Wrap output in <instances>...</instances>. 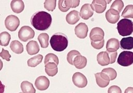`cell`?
<instances>
[{
    "mask_svg": "<svg viewBox=\"0 0 133 93\" xmlns=\"http://www.w3.org/2000/svg\"><path fill=\"white\" fill-rule=\"evenodd\" d=\"M52 18L50 14L44 11L35 12L31 18V25L37 30L48 29L51 24Z\"/></svg>",
    "mask_w": 133,
    "mask_h": 93,
    "instance_id": "1",
    "label": "cell"
},
{
    "mask_svg": "<svg viewBox=\"0 0 133 93\" xmlns=\"http://www.w3.org/2000/svg\"><path fill=\"white\" fill-rule=\"evenodd\" d=\"M50 44L54 50L58 52L63 51L68 47V38L64 33H56L51 36L50 39Z\"/></svg>",
    "mask_w": 133,
    "mask_h": 93,
    "instance_id": "2",
    "label": "cell"
},
{
    "mask_svg": "<svg viewBox=\"0 0 133 93\" xmlns=\"http://www.w3.org/2000/svg\"><path fill=\"white\" fill-rule=\"evenodd\" d=\"M117 29L121 36H129L133 32V22L128 19H122L118 22Z\"/></svg>",
    "mask_w": 133,
    "mask_h": 93,
    "instance_id": "3",
    "label": "cell"
},
{
    "mask_svg": "<svg viewBox=\"0 0 133 93\" xmlns=\"http://www.w3.org/2000/svg\"><path fill=\"white\" fill-rule=\"evenodd\" d=\"M117 63L123 66H128L133 64V52L125 51L122 52L117 59Z\"/></svg>",
    "mask_w": 133,
    "mask_h": 93,
    "instance_id": "4",
    "label": "cell"
},
{
    "mask_svg": "<svg viewBox=\"0 0 133 93\" xmlns=\"http://www.w3.org/2000/svg\"><path fill=\"white\" fill-rule=\"evenodd\" d=\"M35 35V32L32 28L28 26H22L18 32V37L21 41L26 42L29 39H33Z\"/></svg>",
    "mask_w": 133,
    "mask_h": 93,
    "instance_id": "5",
    "label": "cell"
},
{
    "mask_svg": "<svg viewBox=\"0 0 133 93\" xmlns=\"http://www.w3.org/2000/svg\"><path fill=\"white\" fill-rule=\"evenodd\" d=\"M20 24V20L18 17L15 15H10L8 16L5 20L6 28L10 31L17 30Z\"/></svg>",
    "mask_w": 133,
    "mask_h": 93,
    "instance_id": "6",
    "label": "cell"
},
{
    "mask_svg": "<svg viewBox=\"0 0 133 93\" xmlns=\"http://www.w3.org/2000/svg\"><path fill=\"white\" fill-rule=\"evenodd\" d=\"M73 84L78 88H84L87 85V79L85 76L80 72L75 73L72 76Z\"/></svg>",
    "mask_w": 133,
    "mask_h": 93,
    "instance_id": "7",
    "label": "cell"
},
{
    "mask_svg": "<svg viewBox=\"0 0 133 93\" xmlns=\"http://www.w3.org/2000/svg\"><path fill=\"white\" fill-rule=\"evenodd\" d=\"M104 33L103 30L99 27L92 28L90 32L89 37L91 41L99 42L102 40L104 38Z\"/></svg>",
    "mask_w": 133,
    "mask_h": 93,
    "instance_id": "8",
    "label": "cell"
},
{
    "mask_svg": "<svg viewBox=\"0 0 133 93\" xmlns=\"http://www.w3.org/2000/svg\"><path fill=\"white\" fill-rule=\"evenodd\" d=\"M95 76L97 84L100 87L104 88L109 84L110 79L106 74L102 72L97 73L95 74Z\"/></svg>",
    "mask_w": 133,
    "mask_h": 93,
    "instance_id": "9",
    "label": "cell"
},
{
    "mask_svg": "<svg viewBox=\"0 0 133 93\" xmlns=\"http://www.w3.org/2000/svg\"><path fill=\"white\" fill-rule=\"evenodd\" d=\"M49 79L45 76L38 77L35 81V86L39 90H46L49 87Z\"/></svg>",
    "mask_w": 133,
    "mask_h": 93,
    "instance_id": "10",
    "label": "cell"
},
{
    "mask_svg": "<svg viewBox=\"0 0 133 93\" xmlns=\"http://www.w3.org/2000/svg\"><path fill=\"white\" fill-rule=\"evenodd\" d=\"M75 34L80 39H84L87 36L88 31V26L85 23L81 22L78 24L74 29Z\"/></svg>",
    "mask_w": 133,
    "mask_h": 93,
    "instance_id": "11",
    "label": "cell"
},
{
    "mask_svg": "<svg viewBox=\"0 0 133 93\" xmlns=\"http://www.w3.org/2000/svg\"><path fill=\"white\" fill-rule=\"evenodd\" d=\"M107 1L94 0L90 5L91 8L97 13L101 14L107 8Z\"/></svg>",
    "mask_w": 133,
    "mask_h": 93,
    "instance_id": "12",
    "label": "cell"
},
{
    "mask_svg": "<svg viewBox=\"0 0 133 93\" xmlns=\"http://www.w3.org/2000/svg\"><path fill=\"white\" fill-rule=\"evenodd\" d=\"M94 14V10L91 7L90 4H84L80 10L79 15L83 19L87 20L90 18Z\"/></svg>",
    "mask_w": 133,
    "mask_h": 93,
    "instance_id": "13",
    "label": "cell"
},
{
    "mask_svg": "<svg viewBox=\"0 0 133 93\" xmlns=\"http://www.w3.org/2000/svg\"><path fill=\"white\" fill-rule=\"evenodd\" d=\"M119 13L116 10L110 9L105 13V18L107 21L111 24H115L119 18Z\"/></svg>",
    "mask_w": 133,
    "mask_h": 93,
    "instance_id": "14",
    "label": "cell"
},
{
    "mask_svg": "<svg viewBox=\"0 0 133 93\" xmlns=\"http://www.w3.org/2000/svg\"><path fill=\"white\" fill-rule=\"evenodd\" d=\"M120 47V44L118 39L111 38L108 40L106 44L107 51L109 52H116Z\"/></svg>",
    "mask_w": 133,
    "mask_h": 93,
    "instance_id": "15",
    "label": "cell"
},
{
    "mask_svg": "<svg viewBox=\"0 0 133 93\" xmlns=\"http://www.w3.org/2000/svg\"><path fill=\"white\" fill-rule=\"evenodd\" d=\"M79 13L78 11L73 10L69 12L66 16V21L70 25H74L80 19Z\"/></svg>",
    "mask_w": 133,
    "mask_h": 93,
    "instance_id": "16",
    "label": "cell"
},
{
    "mask_svg": "<svg viewBox=\"0 0 133 93\" xmlns=\"http://www.w3.org/2000/svg\"><path fill=\"white\" fill-rule=\"evenodd\" d=\"M97 61L99 64L101 66L108 65L110 63V57L107 51L101 52L97 56Z\"/></svg>",
    "mask_w": 133,
    "mask_h": 93,
    "instance_id": "17",
    "label": "cell"
},
{
    "mask_svg": "<svg viewBox=\"0 0 133 93\" xmlns=\"http://www.w3.org/2000/svg\"><path fill=\"white\" fill-rule=\"evenodd\" d=\"M26 50L29 55H32L37 54L39 52V47L36 41H30L26 45Z\"/></svg>",
    "mask_w": 133,
    "mask_h": 93,
    "instance_id": "18",
    "label": "cell"
},
{
    "mask_svg": "<svg viewBox=\"0 0 133 93\" xmlns=\"http://www.w3.org/2000/svg\"><path fill=\"white\" fill-rule=\"evenodd\" d=\"M10 7L14 13L19 14L23 10L24 4L21 0H13L10 3Z\"/></svg>",
    "mask_w": 133,
    "mask_h": 93,
    "instance_id": "19",
    "label": "cell"
},
{
    "mask_svg": "<svg viewBox=\"0 0 133 93\" xmlns=\"http://www.w3.org/2000/svg\"><path fill=\"white\" fill-rule=\"evenodd\" d=\"M121 48L122 50H131L133 49V37L123 38L120 41Z\"/></svg>",
    "mask_w": 133,
    "mask_h": 93,
    "instance_id": "20",
    "label": "cell"
},
{
    "mask_svg": "<svg viewBox=\"0 0 133 93\" xmlns=\"http://www.w3.org/2000/svg\"><path fill=\"white\" fill-rule=\"evenodd\" d=\"M45 71L48 76H54L58 73L57 65L54 63H48L45 64Z\"/></svg>",
    "mask_w": 133,
    "mask_h": 93,
    "instance_id": "21",
    "label": "cell"
},
{
    "mask_svg": "<svg viewBox=\"0 0 133 93\" xmlns=\"http://www.w3.org/2000/svg\"><path fill=\"white\" fill-rule=\"evenodd\" d=\"M87 64V59L81 55L75 57L73 61V65L77 69H82L84 68Z\"/></svg>",
    "mask_w": 133,
    "mask_h": 93,
    "instance_id": "22",
    "label": "cell"
},
{
    "mask_svg": "<svg viewBox=\"0 0 133 93\" xmlns=\"http://www.w3.org/2000/svg\"><path fill=\"white\" fill-rule=\"evenodd\" d=\"M20 87L23 93H35L36 92L33 84L26 80L23 81L21 83Z\"/></svg>",
    "mask_w": 133,
    "mask_h": 93,
    "instance_id": "23",
    "label": "cell"
},
{
    "mask_svg": "<svg viewBox=\"0 0 133 93\" xmlns=\"http://www.w3.org/2000/svg\"><path fill=\"white\" fill-rule=\"evenodd\" d=\"M10 48L11 51L16 54H21L23 51L22 44L18 40L12 41L10 43Z\"/></svg>",
    "mask_w": 133,
    "mask_h": 93,
    "instance_id": "24",
    "label": "cell"
},
{
    "mask_svg": "<svg viewBox=\"0 0 133 93\" xmlns=\"http://www.w3.org/2000/svg\"><path fill=\"white\" fill-rule=\"evenodd\" d=\"M43 58V56L42 55L37 54V55H35L33 57H31L28 60V65L30 67H34L36 66L37 65L39 64L42 62Z\"/></svg>",
    "mask_w": 133,
    "mask_h": 93,
    "instance_id": "25",
    "label": "cell"
},
{
    "mask_svg": "<svg viewBox=\"0 0 133 93\" xmlns=\"http://www.w3.org/2000/svg\"><path fill=\"white\" fill-rule=\"evenodd\" d=\"M37 39L42 48H46L49 45V36L47 33H42L38 36Z\"/></svg>",
    "mask_w": 133,
    "mask_h": 93,
    "instance_id": "26",
    "label": "cell"
},
{
    "mask_svg": "<svg viewBox=\"0 0 133 93\" xmlns=\"http://www.w3.org/2000/svg\"><path fill=\"white\" fill-rule=\"evenodd\" d=\"M10 34L4 31L0 33V44L2 46L6 47L8 45L10 40Z\"/></svg>",
    "mask_w": 133,
    "mask_h": 93,
    "instance_id": "27",
    "label": "cell"
},
{
    "mask_svg": "<svg viewBox=\"0 0 133 93\" xmlns=\"http://www.w3.org/2000/svg\"><path fill=\"white\" fill-rule=\"evenodd\" d=\"M122 17L124 18H133V5H127L122 14Z\"/></svg>",
    "mask_w": 133,
    "mask_h": 93,
    "instance_id": "28",
    "label": "cell"
},
{
    "mask_svg": "<svg viewBox=\"0 0 133 93\" xmlns=\"http://www.w3.org/2000/svg\"><path fill=\"white\" fill-rule=\"evenodd\" d=\"M54 63L56 65H58L59 64V60L58 57L54 53H48L47 54L45 57L44 60V64H46L48 63Z\"/></svg>",
    "mask_w": 133,
    "mask_h": 93,
    "instance_id": "29",
    "label": "cell"
},
{
    "mask_svg": "<svg viewBox=\"0 0 133 93\" xmlns=\"http://www.w3.org/2000/svg\"><path fill=\"white\" fill-rule=\"evenodd\" d=\"M101 72L106 74L109 76L110 80L115 79L117 76V73L116 71L111 67L104 68L102 70Z\"/></svg>",
    "mask_w": 133,
    "mask_h": 93,
    "instance_id": "30",
    "label": "cell"
},
{
    "mask_svg": "<svg viewBox=\"0 0 133 93\" xmlns=\"http://www.w3.org/2000/svg\"><path fill=\"white\" fill-rule=\"evenodd\" d=\"M81 55L80 53L77 50H71L67 54L66 60L69 64L73 65V61L76 56Z\"/></svg>",
    "mask_w": 133,
    "mask_h": 93,
    "instance_id": "31",
    "label": "cell"
},
{
    "mask_svg": "<svg viewBox=\"0 0 133 93\" xmlns=\"http://www.w3.org/2000/svg\"><path fill=\"white\" fill-rule=\"evenodd\" d=\"M123 7H124L123 2L121 0H116L114 1V2L111 5L110 9H114L119 13L121 11V10L123 9Z\"/></svg>",
    "mask_w": 133,
    "mask_h": 93,
    "instance_id": "32",
    "label": "cell"
},
{
    "mask_svg": "<svg viewBox=\"0 0 133 93\" xmlns=\"http://www.w3.org/2000/svg\"><path fill=\"white\" fill-rule=\"evenodd\" d=\"M44 8L48 11H52L56 8V0H46L44 3Z\"/></svg>",
    "mask_w": 133,
    "mask_h": 93,
    "instance_id": "33",
    "label": "cell"
},
{
    "mask_svg": "<svg viewBox=\"0 0 133 93\" xmlns=\"http://www.w3.org/2000/svg\"><path fill=\"white\" fill-rule=\"evenodd\" d=\"M79 1H80L79 0H76V1L66 0V1H64V3L66 7L70 9V8H75L77 7L79 5Z\"/></svg>",
    "mask_w": 133,
    "mask_h": 93,
    "instance_id": "34",
    "label": "cell"
},
{
    "mask_svg": "<svg viewBox=\"0 0 133 93\" xmlns=\"http://www.w3.org/2000/svg\"><path fill=\"white\" fill-rule=\"evenodd\" d=\"M104 40L103 39L102 40L99 41V42H93L91 41V46L97 50L102 49L103 46H104Z\"/></svg>",
    "mask_w": 133,
    "mask_h": 93,
    "instance_id": "35",
    "label": "cell"
},
{
    "mask_svg": "<svg viewBox=\"0 0 133 93\" xmlns=\"http://www.w3.org/2000/svg\"><path fill=\"white\" fill-rule=\"evenodd\" d=\"M0 56L3 59L7 61H9L10 58L11 56V55L9 54V52L7 50H4L3 48L2 49V50L0 53Z\"/></svg>",
    "mask_w": 133,
    "mask_h": 93,
    "instance_id": "36",
    "label": "cell"
},
{
    "mask_svg": "<svg viewBox=\"0 0 133 93\" xmlns=\"http://www.w3.org/2000/svg\"><path fill=\"white\" fill-rule=\"evenodd\" d=\"M108 93H122V90L118 86L113 85L109 88Z\"/></svg>",
    "mask_w": 133,
    "mask_h": 93,
    "instance_id": "37",
    "label": "cell"
},
{
    "mask_svg": "<svg viewBox=\"0 0 133 93\" xmlns=\"http://www.w3.org/2000/svg\"><path fill=\"white\" fill-rule=\"evenodd\" d=\"M58 7L59 9L62 12L67 11L69 8H68L65 4L64 0H59L58 2Z\"/></svg>",
    "mask_w": 133,
    "mask_h": 93,
    "instance_id": "38",
    "label": "cell"
},
{
    "mask_svg": "<svg viewBox=\"0 0 133 93\" xmlns=\"http://www.w3.org/2000/svg\"><path fill=\"white\" fill-rule=\"evenodd\" d=\"M109 57H110V64H113L114 63L116 59V57L117 55V52H108Z\"/></svg>",
    "mask_w": 133,
    "mask_h": 93,
    "instance_id": "39",
    "label": "cell"
},
{
    "mask_svg": "<svg viewBox=\"0 0 133 93\" xmlns=\"http://www.w3.org/2000/svg\"><path fill=\"white\" fill-rule=\"evenodd\" d=\"M124 93H133V87H129L125 89Z\"/></svg>",
    "mask_w": 133,
    "mask_h": 93,
    "instance_id": "40",
    "label": "cell"
},
{
    "mask_svg": "<svg viewBox=\"0 0 133 93\" xmlns=\"http://www.w3.org/2000/svg\"><path fill=\"white\" fill-rule=\"evenodd\" d=\"M19 93H22V92H19Z\"/></svg>",
    "mask_w": 133,
    "mask_h": 93,
    "instance_id": "41",
    "label": "cell"
}]
</instances>
